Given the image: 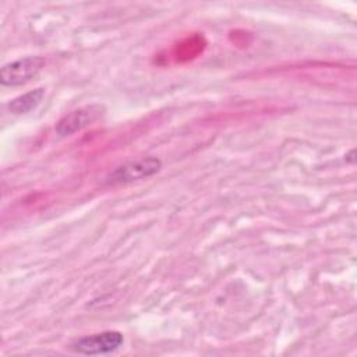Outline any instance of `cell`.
Returning a JSON list of instances; mask_svg holds the SVG:
<instances>
[{
    "instance_id": "obj_1",
    "label": "cell",
    "mask_w": 357,
    "mask_h": 357,
    "mask_svg": "<svg viewBox=\"0 0 357 357\" xmlns=\"http://www.w3.org/2000/svg\"><path fill=\"white\" fill-rule=\"evenodd\" d=\"M124 343V336L119 331H103L100 333L82 336L68 343L67 349L85 356H99L116 351Z\"/></svg>"
},
{
    "instance_id": "obj_2",
    "label": "cell",
    "mask_w": 357,
    "mask_h": 357,
    "mask_svg": "<svg viewBox=\"0 0 357 357\" xmlns=\"http://www.w3.org/2000/svg\"><path fill=\"white\" fill-rule=\"evenodd\" d=\"M160 167H162L160 159L155 156L141 158L116 167L113 172H110L106 176L105 183L109 185H120V184H128L132 181L144 180L158 173Z\"/></svg>"
},
{
    "instance_id": "obj_3",
    "label": "cell",
    "mask_w": 357,
    "mask_h": 357,
    "mask_svg": "<svg viewBox=\"0 0 357 357\" xmlns=\"http://www.w3.org/2000/svg\"><path fill=\"white\" fill-rule=\"evenodd\" d=\"M42 56H26L4 64L0 70V84L3 86H20L35 78L45 67Z\"/></svg>"
},
{
    "instance_id": "obj_4",
    "label": "cell",
    "mask_w": 357,
    "mask_h": 357,
    "mask_svg": "<svg viewBox=\"0 0 357 357\" xmlns=\"http://www.w3.org/2000/svg\"><path fill=\"white\" fill-rule=\"evenodd\" d=\"M105 112H106V109L100 103H92V105L78 107V109L64 114L57 121L56 132L60 137L73 135L89 126H92L98 120H100L105 116Z\"/></svg>"
},
{
    "instance_id": "obj_5",
    "label": "cell",
    "mask_w": 357,
    "mask_h": 357,
    "mask_svg": "<svg viewBox=\"0 0 357 357\" xmlns=\"http://www.w3.org/2000/svg\"><path fill=\"white\" fill-rule=\"evenodd\" d=\"M45 98V88L28 91L7 103V109L13 114H25L32 112Z\"/></svg>"
}]
</instances>
